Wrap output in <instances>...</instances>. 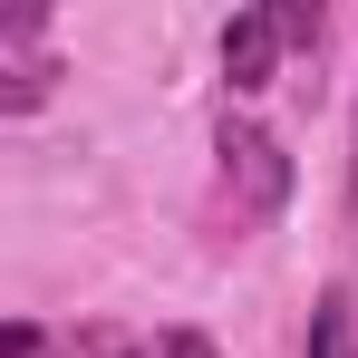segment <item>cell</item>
Here are the masks:
<instances>
[{"instance_id":"cell-1","label":"cell","mask_w":358,"mask_h":358,"mask_svg":"<svg viewBox=\"0 0 358 358\" xmlns=\"http://www.w3.org/2000/svg\"><path fill=\"white\" fill-rule=\"evenodd\" d=\"M291 49V29H281V10H242L233 29H223V78L233 87H271V59Z\"/></svg>"},{"instance_id":"cell-2","label":"cell","mask_w":358,"mask_h":358,"mask_svg":"<svg viewBox=\"0 0 358 358\" xmlns=\"http://www.w3.org/2000/svg\"><path fill=\"white\" fill-rule=\"evenodd\" d=\"M223 155H233V175H252L262 203H281V145H271L262 126H233V136H223Z\"/></svg>"},{"instance_id":"cell-3","label":"cell","mask_w":358,"mask_h":358,"mask_svg":"<svg viewBox=\"0 0 358 358\" xmlns=\"http://www.w3.org/2000/svg\"><path fill=\"white\" fill-rule=\"evenodd\" d=\"M310 358H358V310H349V291H320V310H310Z\"/></svg>"},{"instance_id":"cell-4","label":"cell","mask_w":358,"mask_h":358,"mask_svg":"<svg viewBox=\"0 0 358 358\" xmlns=\"http://www.w3.org/2000/svg\"><path fill=\"white\" fill-rule=\"evenodd\" d=\"M126 358H223V349H213L203 329H155V339H136Z\"/></svg>"},{"instance_id":"cell-5","label":"cell","mask_w":358,"mask_h":358,"mask_svg":"<svg viewBox=\"0 0 358 358\" xmlns=\"http://www.w3.org/2000/svg\"><path fill=\"white\" fill-rule=\"evenodd\" d=\"M349 184H358V175H349Z\"/></svg>"}]
</instances>
